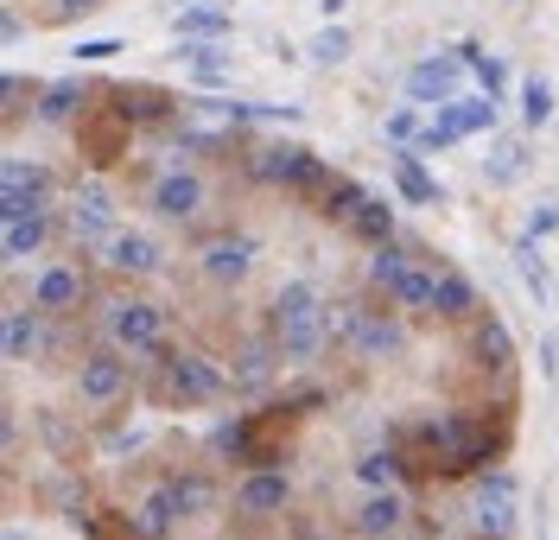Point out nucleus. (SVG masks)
<instances>
[{
    "label": "nucleus",
    "mask_w": 559,
    "mask_h": 540,
    "mask_svg": "<svg viewBox=\"0 0 559 540\" xmlns=\"http://www.w3.org/2000/svg\"><path fill=\"white\" fill-rule=\"evenodd\" d=\"M419 128H426V115H419V108H388V121H382V134L394 146H414Z\"/></svg>",
    "instance_id": "nucleus-39"
},
{
    "label": "nucleus",
    "mask_w": 559,
    "mask_h": 540,
    "mask_svg": "<svg viewBox=\"0 0 559 540\" xmlns=\"http://www.w3.org/2000/svg\"><path fill=\"white\" fill-rule=\"evenodd\" d=\"M45 242H51V211L7 216V229H0V249H7V261H13V267H20V261H33Z\"/></svg>",
    "instance_id": "nucleus-24"
},
{
    "label": "nucleus",
    "mask_w": 559,
    "mask_h": 540,
    "mask_svg": "<svg viewBox=\"0 0 559 540\" xmlns=\"http://www.w3.org/2000/svg\"><path fill=\"white\" fill-rule=\"evenodd\" d=\"M7 540H33V535H26V528H7Z\"/></svg>",
    "instance_id": "nucleus-45"
},
{
    "label": "nucleus",
    "mask_w": 559,
    "mask_h": 540,
    "mask_svg": "<svg viewBox=\"0 0 559 540\" xmlns=\"http://www.w3.org/2000/svg\"><path fill=\"white\" fill-rule=\"evenodd\" d=\"M471 357L484 362V369H496V375L515 369V337H509V324L496 319V312H484V319L471 324Z\"/></svg>",
    "instance_id": "nucleus-20"
},
{
    "label": "nucleus",
    "mask_w": 559,
    "mask_h": 540,
    "mask_svg": "<svg viewBox=\"0 0 559 540\" xmlns=\"http://www.w3.org/2000/svg\"><path fill=\"white\" fill-rule=\"evenodd\" d=\"M464 58L457 51H432V58H419L414 71H407V96L414 103H457V83H464Z\"/></svg>",
    "instance_id": "nucleus-14"
},
{
    "label": "nucleus",
    "mask_w": 559,
    "mask_h": 540,
    "mask_svg": "<svg viewBox=\"0 0 559 540\" xmlns=\"http://www.w3.org/2000/svg\"><path fill=\"white\" fill-rule=\"evenodd\" d=\"M108 344L128 350L134 362H159L173 350V319H166V305H153V299H115V305H108Z\"/></svg>",
    "instance_id": "nucleus-4"
},
{
    "label": "nucleus",
    "mask_w": 559,
    "mask_h": 540,
    "mask_svg": "<svg viewBox=\"0 0 559 540\" xmlns=\"http://www.w3.org/2000/svg\"><path fill=\"white\" fill-rule=\"evenodd\" d=\"M293 508V477L286 470H248L236 483V515L242 521H274Z\"/></svg>",
    "instance_id": "nucleus-13"
},
{
    "label": "nucleus",
    "mask_w": 559,
    "mask_h": 540,
    "mask_svg": "<svg viewBox=\"0 0 559 540\" xmlns=\"http://www.w3.org/2000/svg\"><path fill=\"white\" fill-rule=\"evenodd\" d=\"M248 184H280V191H293V197H312L324 204V191L337 184V172L318 159L312 146H254L242 159Z\"/></svg>",
    "instance_id": "nucleus-3"
},
{
    "label": "nucleus",
    "mask_w": 559,
    "mask_h": 540,
    "mask_svg": "<svg viewBox=\"0 0 559 540\" xmlns=\"http://www.w3.org/2000/svg\"><path fill=\"white\" fill-rule=\"evenodd\" d=\"M128 521H134V540H173V528L185 521V503L173 496V483H159V490L128 515Z\"/></svg>",
    "instance_id": "nucleus-19"
},
{
    "label": "nucleus",
    "mask_w": 559,
    "mask_h": 540,
    "mask_svg": "<svg viewBox=\"0 0 559 540\" xmlns=\"http://www.w3.org/2000/svg\"><path fill=\"white\" fill-rule=\"evenodd\" d=\"M522 172H527V146H522V141H502V146L484 159V179H489V184H515Z\"/></svg>",
    "instance_id": "nucleus-37"
},
{
    "label": "nucleus",
    "mask_w": 559,
    "mask_h": 540,
    "mask_svg": "<svg viewBox=\"0 0 559 540\" xmlns=\"http://www.w3.org/2000/svg\"><path fill=\"white\" fill-rule=\"evenodd\" d=\"M38 344H45V312H33V305H13V312H7V331H0V350H7V362H33Z\"/></svg>",
    "instance_id": "nucleus-27"
},
{
    "label": "nucleus",
    "mask_w": 559,
    "mask_h": 540,
    "mask_svg": "<svg viewBox=\"0 0 559 540\" xmlns=\"http://www.w3.org/2000/svg\"><path fill=\"white\" fill-rule=\"evenodd\" d=\"M432 319L439 324H477L484 319V305H477V280L457 274V267H445V274H439V292H432Z\"/></svg>",
    "instance_id": "nucleus-18"
},
{
    "label": "nucleus",
    "mask_w": 559,
    "mask_h": 540,
    "mask_svg": "<svg viewBox=\"0 0 559 540\" xmlns=\"http://www.w3.org/2000/svg\"><path fill=\"white\" fill-rule=\"evenodd\" d=\"M159 375H166L159 395L173 400V407H216V400L236 388V382L223 375V362H210L204 350H166V357H159Z\"/></svg>",
    "instance_id": "nucleus-5"
},
{
    "label": "nucleus",
    "mask_w": 559,
    "mask_h": 540,
    "mask_svg": "<svg viewBox=\"0 0 559 540\" xmlns=\"http://www.w3.org/2000/svg\"><path fill=\"white\" fill-rule=\"evenodd\" d=\"M407 312L394 305H331V337L344 344L356 362H388L407 350Z\"/></svg>",
    "instance_id": "nucleus-2"
},
{
    "label": "nucleus",
    "mask_w": 559,
    "mask_h": 540,
    "mask_svg": "<svg viewBox=\"0 0 559 540\" xmlns=\"http://www.w3.org/2000/svg\"><path fill=\"white\" fill-rule=\"evenodd\" d=\"M457 141H471L464 134V121H457V108L452 103H439V115H426V128H419V153H445V146H457Z\"/></svg>",
    "instance_id": "nucleus-31"
},
{
    "label": "nucleus",
    "mask_w": 559,
    "mask_h": 540,
    "mask_svg": "<svg viewBox=\"0 0 559 540\" xmlns=\"http://www.w3.org/2000/svg\"><path fill=\"white\" fill-rule=\"evenodd\" d=\"M178 58L191 64V76L204 83V89H223L229 83V51H223V38H178Z\"/></svg>",
    "instance_id": "nucleus-23"
},
{
    "label": "nucleus",
    "mask_w": 559,
    "mask_h": 540,
    "mask_svg": "<svg viewBox=\"0 0 559 540\" xmlns=\"http://www.w3.org/2000/svg\"><path fill=\"white\" fill-rule=\"evenodd\" d=\"M96 7H103V0H58L51 20H76V13H96Z\"/></svg>",
    "instance_id": "nucleus-43"
},
{
    "label": "nucleus",
    "mask_w": 559,
    "mask_h": 540,
    "mask_svg": "<svg viewBox=\"0 0 559 540\" xmlns=\"http://www.w3.org/2000/svg\"><path fill=\"white\" fill-rule=\"evenodd\" d=\"M166 267V249L153 242V236H140V229H121L115 242H108V274H121V280H146V274H159Z\"/></svg>",
    "instance_id": "nucleus-16"
},
{
    "label": "nucleus",
    "mask_w": 559,
    "mask_h": 540,
    "mask_svg": "<svg viewBox=\"0 0 559 540\" xmlns=\"http://www.w3.org/2000/svg\"><path fill=\"white\" fill-rule=\"evenodd\" d=\"M401 521H407V496H401V490H376L369 503L349 515V528H356L362 540H388Z\"/></svg>",
    "instance_id": "nucleus-21"
},
{
    "label": "nucleus",
    "mask_w": 559,
    "mask_h": 540,
    "mask_svg": "<svg viewBox=\"0 0 559 540\" xmlns=\"http://www.w3.org/2000/svg\"><path fill=\"white\" fill-rule=\"evenodd\" d=\"M439 274H445V261H432V254L419 249V261L407 267V280L388 292V305H394V312H407V319H432V292H439Z\"/></svg>",
    "instance_id": "nucleus-17"
},
{
    "label": "nucleus",
    "mask_w": 559,
    "mask_h": 540,
    "mask_svg": "<svg viewBox=\"0 0 559 540\" xmlns=\"http://www.w3.org/2000/svg\"><path fill=\"white\" fill-rule=\"evenodd\" d=\"M515 496H522V483H515V470H477V535L489 540H509L515 535Z\"/></svg>",
    "instance_id": "nucleus-10"
},
{
    "label": "nucleus",
    "mask_w": 559,
    "mask_h": 540,
    "mask_svg": "<svg viewBox=\"0 0 559 540\" xmlns=\"http://www.w3.org/2000/svg\"><path fill=\"white\" fill-rule=\"evenodd\" d=\"M70 236L76 249H96V242H115L121 236V211H115V191L108 184H76L70 191Z\"/></svg>",
    "instance_id": "nucleus-7"
},
{
    "label": "nucleus",
    "mask_w": 559,
    "mask_h": 540,
    "mask_svg": "<svg viewBox=\"0 0 559 540\" xmlns=\"http://www.w3.org/2000/svg\"><path fill=\"white\" fill-rule=\"evenodd\" d=\"M515 274H522V287L534 292L540 305L554 299V274H547V254H540V242H534V236H522V242H515Z\"/></svg>",
    "instance_id": "nucleus-30"
},
{
    "label": "nucleus",
    "mask_w": 559,
    "mask_h": 540,
    "mask_svg": "<svg viewBox=\"0 0 559 540\" xmlns=\"http://www.w3.org/2000/svg\"><path fill=\"white\" fill-rule=\"evenodd\" d=\"M146 211L159 216V223H191V216L204 211V179L185 172V166L159 172V179L146 184Z\"/></svg>",
    "instance_id": "nucleus-12"
},
{
    "label": "nucleus",
    "mask_w": 559,
    "mask_h": 540,
    "mask_svg": "<svg viewBox=\"0 0 559 540\" xmlns=\"http://www.w3.org/2000/svg\"><path fill=\"white\" fill-rule=\"evenodd\" d=\"M128 388H134V357L128 350H83V362H76V400L83 407H121L128 400Z\"/></svg>",
    "instance_id": "nucleus-6"
},
{
    "label": "nucleus",
    "mask_w": 559,
    "mask_h": 540,
    "mask_svg": "<svg viewBox=\"0 0 559 540\" xmlns=\"http://www.w3.org/2000/svg\"><path fill=\"white\" fill-rule=\"evenodd\" d=\"M457 58L471 64L477 89H489V96H502V89H509V64H502V58H489V51L477 45V38H464V45H457Z\"/></svg>",
    "instance_id": "nucleus-32"
},
{
    "label": "nucleus",
    "mask_w": 559,
    "mask_h": 540,
    "mask_svg": "<svg viewBox=\"0 0 559 540\" xmlns=\"http://www.w3.org/2000/svg\"><path fill=\"white\" fill-rule=\"evenodd\" d=\"M90 103V83H83V76H58V83H45V89H38V121H45V128H64V121H76V108Z\"/></svg>",
    "instance_id": "nucleus-25"
},
{
    "label": "nucleus",
    "mask_w": 559,
    "mask_h": 540,
    "mask_svg": "<svg viewBox=\"0 0 559 540\" xmlns=\"http://www.w3.org/2000/svg\"><path fill=\"white\" fill-rule=\"evenodd\" d=\"M349 236H356V242H369V249H382V242H394V211H388L382 197H369L362 211L349 216Z\"/></svg>",
    "instance_id": "nucleus-33"
},
{
    "label": "nucleus",
    "mask_w": 559,
    "mask_h": 540,
    "mask_svg": "<svg viewBox=\"0 0 559 540\" xmlns=\"http://www.w3.org/2000/svg\"><path fill=\"white\" fill-rule=\"evenodd\" d=\"M51 191H58V179H51L38 159H7V172H0V223H7V216L51 211Z\"/></svg>",
    "instance_id": "nucleus-8"
},
{
    "label": "nucleus",
    "mask_w": 559,
    "mask_h": 540,
    "mask_svg": "<svg viewBox=\"0 0 559 540\" xmlns=\"http://www.w3.org/2000/svg\"><path fill=\"white\" fill-rule=\"evenodd\" d=\"M274 362H280V350H274V337H248L242 350H236V395H261L267 382H274Z\"/></svg>",
    "instance_id": "nucleus-22"
},
{
    "label": "nucleus",
    "mask_w": 559,
    "mask_h": 540,
    "mask_svg": "<svg viewBox=\"0 0 559 540\" xmlns=\"http://www.w3.org/2000/svg\"><path fill=\"white\" fill-rule=\"evenodd\" d=\"M369 204V184H356V179H337L331 191H324V204H318V216L324 223H349V216Z\"/></svg>",
    "instance_id": "nucleus-35"
},
{
    "label": "nucleus",
    "mask_w": 559,
    "mask_h": 540,
    "mask_svg": "<svg viewBox=\"0 0 559 540\" xmlns=\"http://www.w3.org/2000/svg\"><path fill=\"white\" fill-rule=\"evenodd\" d=\"M254 254H261V242L254 236H210L204 249H198V274L204 280H216V287H242L248 274H254Z\"/></svg>",
    "instance_id": "nucleus-11"
},
{
    "label": "nucleus",
    "mask_w": 559,
    "mask_h": 540,
    "mask_svg": "<svg viewBox=\"0 0 559 540\" xmlns=\"http://www.w3.org/2000/svg\"><path fill=\"white\" fill-rule=\"evenodd\" d=\"M166 483H173V496L185 503V521L216 508V483H210V470H185V477H166Z\"/></svg>",
    "instance_id": "nucleus-34"
},
{
    "label": "nucleus",
    "mask_w": 559,
    "mask_h": 540,
    "mask_svg": "<svg viewBox=\"0 0 559 540\" xmlns=\"http://www.w3.org/2000/svg\"><path fill=\"white\" fill-rule=\"evenodd\" d=\"M70 58H83V64H103V58H121V38H83Z\"/></svg>",
    "instance_id": "nucleus-40"
},
{
    "label": "nucleus",
    "mask_w": 559,
    "mask_h": 540,
    "mask_svg": "<svg viewBox=\"0 0 559 540\" xmlns=\"http://www.w3.org/2000/svg\"><path fill=\"white\" fill-rule=\"evenodd\" d=\"M356 477H362L369 490H394V483L407 477V458H401V445L388 439V445H376V452H362V458H356Z\"/></svg>",
    "instance_id": "nucleus-29"
},
{
    "label": "nucleus",
    "mask_w": 559,
    "mask_h": 540,
    "mask_svg": "<svg viewBox=\"0 0 559 540\" xmlns=\"http://www.w3.org/2000/svg\"><path fill=\"white\" fill-rule=\"evenodd\" d=\"M547 121H554V83H547V76H527L522 83V128L540 134Z\"/></svg>",
    "instance_id": "nucleus-36"
},
{
    "label": "nucleus",
    "mask_w": 559,
    "mask_h": 540,
    "mask_svg": "<svg viewBox=\"0 0 559 540\" xmlns=\"http://www.w3.org/2000/svg\"><path fill=\"white\" fill-rule=\"evenodd\" d=\"M388 172H394V191H401L414 211H426V204L445 197V184L426 172V153H419V146H394V153H388Z\"/></svg>",
    "instance_id": "nucleus-15"
},
{
    "label": "nucleus",
    "mask_w": 559,
    "mask_h": 540,
    "mask_svg": "<svg viewBox=\"0 0 559 540\" xmlns=\"http://www.w3.org/2000/svg\"><path fill=\"white\" fill-rule=\"evenodd\" d=\"M267 337H274V350H280L286 369H299V362H312L324 344H337V337H331V305L318 299L312 280H286V287L274 292Z\"/></svg>",
    "instance_id": "nucleus-1"
},
{
    "label": "nucleus",
    "mask_w": 559,
    "mask_h": 540,
    "mask_svg": "<svg viewBox=\"0 0 559 540\" xmlns=\"http://www.w3.org/2000/svg\"><path fill=\"white\" fill-rule=\"evenodd\" d=\"M344 58H349V33L337 26V20H331V26H324V33L312 38V64H324V71H337Z\"/></svg>",
    "instance_id": "nucleus-38"
},
{
    "label": "nucleus",
    "mask_w": 559,
    "mask_h": 540,
    "mask_svg": "<svg viewBox=\"0 0 559 540\" xmlns=\"http://www.w3.org/2000/svg\"><path fill=\"white\" fill-rule=\"evenodd\" d=\"M414 261H419L414 242H382V249H369V287L388 299V292L407 280V267H414Z\"/></svg>",
    "instance_id": "nucleus-28"
},
{
    "label": "nucleus",
    "mask_w": 559,
    "mask_h": 540,
    "mask_svg": "<svg viewBox=\"0 0 559 540\" xmlns=\"http://www.w3.org/2000/svg\"><path fill=\"white\" fill-rule=\"evenodd\" d=\"M173 26H178V38H229L236 33V13L229 7H210V0H185L173 13Z\"/></svg>",
    "instance_id": "nucleus-26"
},
{
    "label": "nucleus",
    "mask_w": 559,
    "mask_h": 540,
    "mask_svg": "<svg viewBox=\"0 0 559 540\" xmlns=\"http://www.w3.org/2000/svg\"><path fill=\"white\" fill-rule=\"evenodd\" d=\"M83 299H90L83 267H76V261H45L26 305H33V312H45V319H70V312H83Z\"/></svg>",
    "instance_id": "nucleus-9"
},
{
    "label": "nucleus",
    "mask_w": 559,
    "mask_h": 540,
    "mask_svg": "<svg viewBox=\"0 0 559 540\" xmlns=\"http://www.w3.org/2000/svg\"><path fill=\"white\" fill-rule=\"evenodd\" d=\"M540 375L559 382V344H554V337H540Z\"/></svg>",
    "instance_id": "nucleus-42"
},
{
    "label": "nucleus",
    "mask_w": 559,
    "mask_h": 540,
    "mask_svg": "<svg viewBox=\"0 0 559 540\" xmlns=\"http://www.w3.org/2000/svg\"><path fill=\"white\" fill-rule=\"evenodd\" d=\"M554 229H559V204H534V216H527V236H534V242H547Z\"/></svg>",
    "instance_id": "nucleus-41"
},
{
    "label": "nucleus",
    "mask_w": 559,
    "mask_h": 540,
    "mask_svg": "<svg viewBox=\"0 0 559 540\" xmlns=\"http://www.w3.org/2000/svg\"><path fill=\"white\" fill-rule=\"evenodd\" d=\"M318 13H324V20H337V13H344V0H318Z\"/></svg>",
    "instance_id": "nucleus-44"
}]
</instances>
